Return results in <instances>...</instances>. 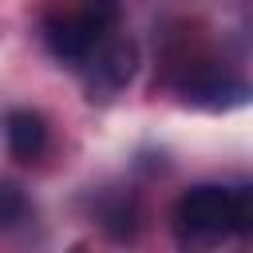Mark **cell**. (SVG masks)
Wrapping results in <instances>:
<instances>
[{"instance_id":"1","label":"cell","mask_w":253,"mask_h":253,"mask_svg":"<svg viewBox=\"0 0 253 253\" xmlns=\"http://www.w3.org/2000/svg\"><path fill=\"white\" fill-rule=\"evenodd\" d=\"M174 225L186 241H217L225 233H249L253 229V198H249V190L194 186L178 198Z\"/></svg>"},{"instance_id":"2","label":"cell","mask_w":253,"mask_h":253,"mask_svg":"<svg viewBox=\"0 0 253 253\" xmlns=\"http://www.w3.org/2000/svg\"><path fill=\"white\" fill-rule=\"evenodd\" d=\"M119 20V0H83L79 8L55 12L43 20V40L55 59L63 63H83L95 43L115 28Z\"/></svg>"},{"instance_id":"3","label":"cell","mask_w":253,"mask_h":253,"mask_svg":"<svg viewBox=\"0 0 253 253\" xmlns=\"http://www.w3.org/2000/svg\"><path fill=\"white\" fill-rule=\"evenodd\" d=\"M134 63H138V51L126 36H103L95 43V51L83 59L87 67V91L91 99H111L115 91H123L134 75Z\"/></svg>"},{"instance_id":"4","label":"cell","mask_w":253,"mask_h":253,"mask_svg":"<svg viewBox=\"0 0 253 253\" xmlns=\"http://www.w3.org/2000/svg\"><path fill=\"white\" fill-rule=\"evenodd\" d=\"M182 99L186 103H198V107H233L245 99V83L225 71L221 63H198L186 79H182Z\"/></svg>"},{"instance_id":"5","label":"cell","mask_w":253,"mask_h":253,"mask_svg":"<svg viewBox=\"0 0 253 253\" xmlns=\"http://www.w3.org/2000/svg\"><path fill=\"white\" fill-rule=\"evenodd\" d=\"M4 142L16 162H32L47 146V126L36 111H8L4 115Z\"/></svg>"},{"instance_id":"6","label":"cell","mask_w":253,"mask_h":253,"mask_svg":"<svg viewBox=\"0 0 253 253\" xmlns=\"http://www.w3.org/2000/svg\"><path fill=\"white\" fill-rule=\"evenodd\" d=\"M32 213L36 210L24 198V190L12 186V182H0V229H20V225L32 221Z\"/></svg>"},{"instance_id":"7","label":"cell","mask_w":253,"mask_h":253,"mask_svg":"<svg viewBox=\"0 0 253 253\" xmlns=\"http://www.w3.org/2000/svg\"><path fill=\"white\" fill-rule=\"evenodd\" d=\"M99 217H103V225H107L115 237H126V233L134 229V217H138V210H134V202H130V198H123V194H111V198L99 206Z\"/></svg>"}]
</instances>
